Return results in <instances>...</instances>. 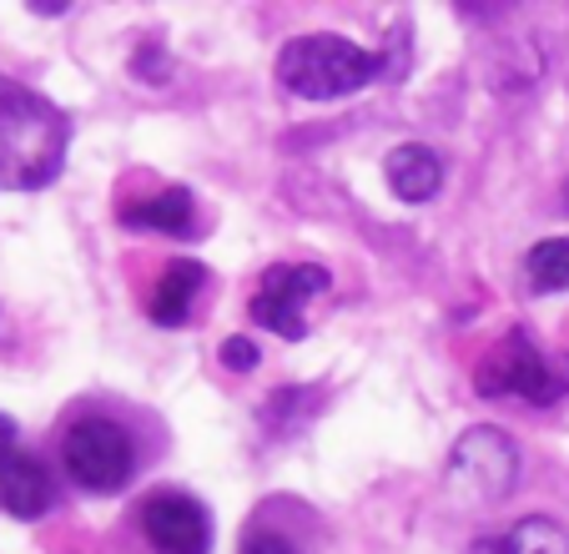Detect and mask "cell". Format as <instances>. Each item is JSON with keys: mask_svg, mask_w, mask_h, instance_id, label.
<instances>
[{"mask_svg": "<svg viewBox=\"0 0 569 554\" xmlns=\"http://www.w3.org/2000/svg\"><path fill=\"white\" fill-rule=\"evenodd\" d=\"M71 121L31 86L0 76V192H41L61 177Z\"/></svg>", "mask_w": 569, "mask_h": 554, "instance_id": "obj_1", "label": "cell"}, {"mask_svg": "<svg viewBox=\"0 0 569 554\" xmlns=\"http://www.w3.org/2000/svg\"><path fill=\"white\" fill-rule=\"evenodd\" d=\"M383 71L373 51L343 41V36H298L278 56V81L302 101H338L363 91Z\"/></svg>", "mask_w": 569, "mask_h": 554, "instance_id": "obj_2", "label": "cell"}, {"mask_svg": "<svg viewBox=\"0 0 569 554\" xmlns=\"http://www.w3.org/2000/svg\"><path fill=\"white\" fill-rule=\"evenodd\" d=\"M61 458H66L71 484L87 494L121 489V484L131 479V464H137L127 428H117L111 418H81V424H71L66 428Z\"/></svg>", "mask_w": 569, "mask_h": 554, "instance_id": "obj_3", "label": "cell"}, {"mask_svg": "<svg viewBox=\"0 0 569 554\" xmlns=\"http://www.w3.org/2000/svg\"><path fill=\"white\" fill-rule=\"evenodd\" d=\"M449 479L463 499H505L519 479V448L505 428H469L449 458Z\"/></svg>", "mask_w": 569, "mask_h": 554, "instance_id": "obj_4", "label": "cell"}, {"mask_svg": "<svg viewBox=\"0 0 569 554\" xmlns=\"http://www.w3.org/2000/svg\"><path fill=\"white\" fill-rule=\"evenodd\" d=\"M473 384H479V394H515V398H525V404H555L559 388H565L559 374L549 368V358L525 333L499 343V353L483 363Z\"/></svg>", "mask_w": 569, "mask_h": 554, "instance_id": "obj_5", "label": "cell"}, {"mask_svg": "<svg viewBox=\"0 0 569 554\" xmlns=\"http://www.w3.org/2000/svg\"><path fill=\"white\" fill-rule=\"evenodd\" d=\"M328 293V273L322 267H268L262 273V288L252 298V323L282 333V338H302L308 323H302V303Z\"/></svg>", "mask_w": 569, "mask_h": 554, "instance_id": "obj_6", "label": "cell"}, {"mask_svg": "<svg viewBox=\"0 0 569 554\" xmlns=\"http://www.w3.org/2000/svg\"><path fill=\"white\" fill-rule=\"evenodd\" d=\"M141 534L161 554H207V544H212L207 510L192 494H151L141 504Z\"/></svg>", "mask_w": 569, "mask_h": 554, "instance_id": "obj_7", "label": "cell"}, {"mask_svg": "<svg viewBox=\"0 0 569 554\" xmlns=\"http://www.w3.org/2000/svg\"><path fill=\"white\" fill-rule=\"evenodd\" d=\"M0 510L16 520H41L51 510V474L41 458L31 454H11L0 464Z\"/></svg>", "mask_w": 569, "mask_h": 554, "instance_id": "obj_8", "label": "cell"}, {"mask_svg": "<svg viewBox=\"0 0 569 554\" xmlns=\"http://www.w3.org/2000/svg\"><path fill=\"white\" fill-rule=\"evenodd\" d=\"M383 177H388V192H393L398 202H429V197L443 187V161L433 147L409 141V147L388 151Z\"/></svg>", "mask_w": 569, "mask_h": 554, "instance_id": "obj_9", "label": "cell"}, {"mask_svg": "<svg viewBox=\"0 0 569 554\" xmlns=\"http://www.w3.org/2000/svg\"><path fill=\"white\" fill-rule=\"evenodd\" d=\"M202 283H207L202 263H192V257L172 263L167 273H161L157 293H151V323H161V328H182L187 313H192V298L202 293Z\"/></svg>", "mask_w": 569, "mask_h": 554, "instance_id": "obj_10", "label": "cell"}, {"mask_svg": "<svg viewBox=\"0 0 569 554\" xmlns=\"http://www.w3.org/2000/svg\"><path fill=\"white\" fill-rule=\"evenodd\" d=\"M469 554H569V530L545 520V514H535V520H519L499 540H479Z\"/></svg>", "mask_w": 569, "mask_h": 554, "instance_id": "obj_11", "label": "cell"}, {"mask_svg": "<svg viewBox=\"0 0 569 554\" xmlns=\"http://www.w3.org/2000/svg\"><path fill=\"white\" fill-rule=\"evenodd\" d=\"M121 222L131 227H151V233H192V192L187 187H167V192L131 202L121 212Z\"/></svg>", "mask_w": 569, "mask_h": 554, "instance_id": "obj_12", "label": "cell"}, {"mask_svg": "<svg viewBox=\"0 0 569 554\" xmlns=\"http://www.w3.org/2000/svg\"><path fill=\"white\" fill-rule=\"evenodd\" d=\"M529 288L535 293H565L569 288V237H545L525 257Z\"/></svg>", "mask_w": 569, "mask_h": 554, "instance_id": "obj_13", "label": "cell"}, {"mask_svg": "<svg viewBox=\"0 0 569 554\" xmlns=\"http://www.w3.org/2000/svg\"><path fill=\"white\" fill-rule=\"evenodd\" d=\"M222 363L232 368V374H252V368H258V343L252 338H227L222 343Z\"/></svg>", "mask_w": 569, "mask_h": 554, "instance_id": "obj_14", "label": "cell"}, {"mask_svg": "<svg viewBox=\"0 0 569 554\" xmlns=\"http://www.w3.org/2000/svg\"><path fill=\"white\" fill-rule=\"evenodd\" d=\"M242 554H298L282 534H252L248 544H242Z\"/></svg>", "mask_w": 569, "mask_h": 554, "instance_id": "obj_15", "label": "cell"}, {"mask_svg": "<svg viewBox=\"0 0 569 554\" xmlns=\"http://www.w3.org/2000/svg\"><path fill=\"white\" fill-rule=\"evenodd\" d=\"M16 454V424L6 414H0V464H6V458Z\"/></svg>", "mask_w": 569, "mask_h": 554, "instance_id": "obj_16", "label": "cell"}, {"mask_svg": "<svg viewBox=\"0 0 569 554\" xmlns=\"http://www.w3.org/2000/svg\"><path fill=\"white\" fill-rule=\"evenodd\" d=\"M565 197H569V187H565Z\"/></svg>", "mask_w": 569, "mask_h": 554, "instance_id": "obj_17", "label": "cell"}]
</instances>
